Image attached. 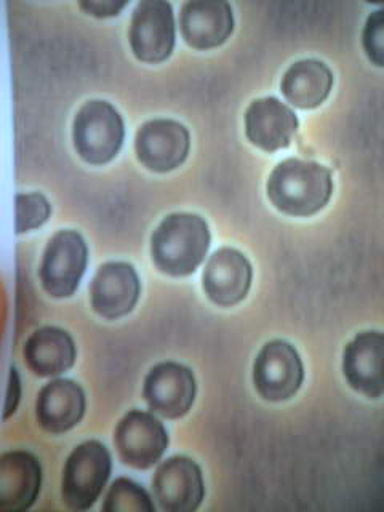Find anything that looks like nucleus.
<instances>
[{"label":"nucleus","instance_id":"nucleus-1","mask_svg":"<svg viewBox=\"0 0 384 512\" xmlns=\"http://www.w3.org/2000/svg\"><path fill=\"white\" fill-rule=\"evenodd\" d=\"M210 240V229L202 216L172 213L152 232V261L165 274L189 276L205 260Z\"/></svg>","mask_w":384,"mask_h":512},{"label":"nucleus","instance_id":"nucleus-16","mask_svg":"<svg viewBox=\"0 0 384 512\" xmlns=\"http://www.w3.org/2000/svg\"><path fill=\"white\" fill-rule=\"evenodd\" d=\"M42 485V466L36 456L23 450L0 458V511H28L36 503Z\"/></svg>","mask_w":384,"mask_h":512},{"label":"nucleus","instance_id":"nucleus-21","mask_svg":"<svg viewBox=\"0 0 384 512\" xmlns=\"http://www.w3.org/2000/svg\"><path fill=\"white\" fill-rule=\"evenodd\" d=\"M103 511L154 512L156 506L152 503L151 496L141 485L136 484L133 480L120 477L109 488L108 495L104 498Z\"/></svg>","mask_w":384,"mask_h":512},{"label":"nucleus","instance_id":"nucleus-6","mask_svg":"<svg viewBox=\"0 0 384 512\" xmlns=\"http://www.w3.org/2000/svg\"><path fill=\"white\" fill-rule=\"evenodd\" d=\"M304 378L303 362L295 346L284 340L264 344L253 365L256 391L269 402L292 399Z\"/></svg>","mask_w":384,"mask_h":512},{"label":"nucleus","instance_id":"nucleus-13","mask_svg":"<svg viewBox=\"0 0 384 512\" xmlns=\"http://www.w3.org/2000/svg\"><path fill=\"white\" fill-rule=\"evenodd\" d=\"M383 359V333L368 330L354 336L343 357V373L349 386L370 399H380L384 392Z\"/></svg>","mask_w":384,"mask_h":512},{"label":"nucleus","instance_id":"nucleus-12","mask_svg":"<svg viewBox=\"0 0 384 512\" xmlns=\"http://www.w3.org/2000/svg\"><path fill=\"white\" fill-rule=\"evenodd\" d=\"M140 292V277L132 264L109 261L96 271L90 285L92 308L101 317L117 319L132 312Z\"/></svg>","mask_w":384,"mask_h":512},{"label":"nucleus","instance_id":"nucleus-10","mask_svg":"<svg viewBox=\"0 0 384 512\" xmlns=\"http://www.w3.org/2000/svg\"><path fill=\"white\" fill-rule=\"evenodd\" d=\"M152 493L162 511H196L205 495L199 464L188 456L168 458L152 477Z\"/></svg>","mask_w":384,"mask_h":512},{"label":"nucleus","instance_id":"nucleus-4","mask_svg":"<svg viewBox=\"0 0 384 512\" xmlns=\"http://www.w3.org/2000/svg\"><path fill=\"white\" fill-rule=\"evenodd\" d=\"M108 448L98 440H88L72 450L63 469L61 496L74 511H87L100 498L111 476Z\"/></svg>","mask_w":384,"mask_h":512},{"label":"nucleus","instance_id":"nucleus-22","mask_svg":"<svg viewBox=\"0 0 384 512\" xmlns=\"http://www.w3.org/2000/svg\"><path fill=\"white\" fill-rule=\"evenodd\" d=\"M50 213H52V207L44 194L40 192L18 194L16 196V232L23 234L31 229L40 228L42 224L47 223Z\"/></svg>","mask_w":384,"mask_h":512},{"label":"nucleus","instance_id":"nucleus-11","mask_svg":"<svg viewBox=\"0 0 384 512\" xmlns=\"http://www.w3.org/2000/svg\"><path fill=\"white\" fill-rule=\"evenodd\" d=\"M189 132L173 119H154L136 132V157L152 172H170L183 164L189 152Z\"/></svg>","mask_w":384,"mask_h":512},{"label":"nucleus","instance_id":"nucleus-25","mask_svg":"<svg viewBox=\"0 0 384 512\" xmlns=\"http://www.w3.org/2000/svg\"><path fill=\"white\" fill-rule=\"evenodd\" d=\"M21 397V381L18 370L15 367L10 368V376H8L7 400H5L4 420H8L16 407L20 404Z\"/></svg>","mask_w":384,"mask_h":512},{"label":"nucleus","instance_id":"nucleus-18","mask_svg":"<svg viewBox=\"0 0 384 512\" xmlns=\"http://www.w3.org/2000/svg\"><path fill=\"white\" fill-rule=\"evenodd\" d=\"M85 413V392L76 381L58 378L40 389L36 402L37 423L50 434L74 428Z\"/></svg>","mask_w":384,"mask_h":512},{"label":"nucleus","instance_id":"nucleus-9","mask_svg":"<svg viewBox=\"0 0 384 512\" xmlns=\"http://www.w3.org/2000/svg\"><path fill=\"white\" fill-rule=\"evenodd\" d=\"M114 445L127 466L148 469L164 456L168 432L152 413L132 410L117 424Z\"/></svg>","mask_w":384,"mask_h":512},{"label":"nucleus","instance_id":"nucleus-5","mask_svg":"<svg viewBox=\"0 0 384 512\" xmlns=\"http://www.w3.org/2000/svg\"><path fill=\"white\" fill-rule=\"evenodd\" d=\"M88 250L84 237L72 229L56 232L45 247L39 276L42 287L53 298L74 295L87 269Z\"/></svg>","mask_w":384,"mask_h":512},{"label":"nucleus","instance_id":"nucleus-7","mask_svg":"<svg viewBox=\"0 0 384 512\" xmlns=\"http://www.w3.org/2000/svg\"><path fill=\"white\" fill-rule=\"evenodd\" d=\"M130 45L136 58L149 63L164 61L175 47V16L165 0H141L130 21Z\"/></svg>","mask_w":384,"mask_h":512},{"label":"nucleus","instance_id":"nucleus-19","mask_svg":"<svg viewBox=\"0 0 384 512\" xmlns=\"http://www.w3.org/2000/svg\"><path fill=\"white\" fill-rule=\"evenodd\" d=\"M76 344L60 327H42L24 343L23 356L29 370L42 378L68 372L76 360Z\"/></svg>","mask_w":384,"mask_h":512},{"label":"nucleus","instance_id":"nucleus-8","mask_svg":"<svg viewBox=\"0 0 384 512\" xmlns=\"http://www.w3.org/2000/svg\"><path fill=\"white\" fill-rule=\"evenodd\" d=\"M196 392L194 373L176 362H160L144 378L143 396L149 410L167 420L186 415L196 400Z\"/></svg>","mask_w":384,"mask_h":512},{"label":"nucleus","instance_id":"nucleus-24","mask_svg":"<svg viewBox=\"0 0 384 512\" xmlns=\"http://www.w3.org/2000/svg\"><path fill=\"white\" fill-rule=\"evenodd\" d=\"M79 5L88 15L106 18L119 15L120 10L127 5V0H80Z\"/></svg>","mask_w":384,"mask_h":512},{"label":"nucleus","instance_id":"nucleus-2","mask_svg":"<svg viewBox=\"0 0 384 512\" xmlns=\"http://www.w3.org/2000/svg\"><path fill=\"white\" fill-rule=\"evenodd\" d=\"M332 191V173L312 160H282L268 180L269 199L287 215H314L327 205Z\"/></svg>","mask_w":384,"mask_h":512},{"label":"nucleus","instance_id":"nucleus-3","mask_svg":"<svg viewBox=\"0 0 384 512\" xmlns=\"http://www.w3.org/2000/svg\"><path fill=\"white\" fill-rule=\"evenodd\" d=\"M124 119L109 101L90 100L80 106L72 125V140L88 164H106L124 143Z\"/></svg>","mask_w":384,"mask_h":512},{"label":"nucleus","instance_id":"nucleus-23","mask_svg":"<svg viewBox=\"0 0 384 512\" xmlns=\"http://www.w3.org/2000/svg\"><path fill=\"white\" fill-rule=\"evenodd\" d=\"M383 29L384 8H378L368 15L362 36L365 52L376 66H383L384 63Z\"/></svg>","mask_w":384,"mask_h":512},{"label":"nucleus","instance_id":"nucleus-15","mask_svg":"<svg viewBox=\"0 0 384 512\" xmlns=\"http://www.w3.org/2000/svg\"><path fill=\"white\" fill-rule=\"evenodd\" d=\"M298 124L300 122L293 109L276 96L252 101L245 112L247 138L264 151L287 148Z\"/></svg>","mask_w":384,"mask_h":512},{"label":"nucleus","instance_id":"nucleus-14","mask_svg":"<svg viewBox=\"0 0 384 512\" xmlns=\"http://www.w3.org/2000/svg\"><path fill=\"white\" fill-rule=\"evenodd\" d=\"M205 293L218 306H232L247 296L252 284V264L236 248L216 250L205 264Z\"/></svg>","mask_w":384,"mask_h":512},{"label":"nucleus","instance_id":"nucleus-17","mask_svg":"<svg viewBox=\"0 0 384 512\" xmlns=\"http://www.w3.org/2000/svg\"><path fill=\"white\" fill-rule=\"evenodd\" d=\"M180 28L191 47H218L231 36L234 13L226 0H189L181 7Z\"/></svg>","mask_w":384,"mask_h":512},{"label":"nucleus","instance_id":"nucleus-20","mask_svg":"<svg viewBox=\"0 0 384 512\" xmlns=\"http://www.w3.org/2000/svg\"><path fill=\"white\" fill-rule=\"evenodd\" d=\"M332 85L333 74L324 61L304 58L290 64L280 82V90L296 108L311 109L327 98Z\"/></svg>","mask_w":384,"mask_h":512}]
</instances>
